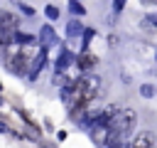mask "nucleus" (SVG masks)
<instances>
[{
    "label": "nucleus",
    "mask_w": 157,
    "mask_h": 148,
    "mask_svg": "<svg viewBox=\"0 0 157 148\" xmlns=\"http://www.w3.org/2000/svg\"><path fill=\"white\" fill-rule=\"evenodd\" d=\"M137 121V116H135V111L132 109H118L105 123H108V128H110V133H113V138H123L130 128H132V123Z\"/></svg>",
    "instance_id": "nucleus-1"
},
{
    "label": "nucleus",
    "mask_w": 157,
    "mask_h": 148,
    "mask_svg": "<svg viewBox=\"0 0 157 148\" xmlns=\"http://www.w3.org/2000/svg\"><path fill=\"white\" fill-rule=\"evenodd\" d=\"M91 138H93L98 146H108V143L115 141L113 133H110V128H108V123H98V126H93V128H91Z\"/></svg>",
    "instance_id": "nucleus-2"
},
{
    "label": "nucleus",
    "mask_w": 157,
    "mask_h": 148,
    "mask_svg": "<svg viewBox=\"0 0 157 148\" xmlns=\"http://www.w3.org/2000/svg\"><path fill=\"white\" fill-rule=\"evenodd\" d=\"M155 143H157V138H155L152 131H140V133L130 141V148H152Z\"/></svg>",
    "instance_id": "nucleus-3"
},
{
    "label": "nucleus",
    "mask_w": 157,
    "mask_h": 148,
    "mask_svg": "<svg viewBox=\"0 0 157 148\" xmlns=\"http://www.w3.org/2000/svg\"><path fill=\"white\" fill-rule=\"evenodd\" d=\"M93 62H96V57H91V54H81V59H78V64H81L83 69L93 67Z\"/></svg>",
    "instance_id": "nucleus-4"
},
{
    "label": "nucleus",
    "mask_w": 157,
    "mask_h": 148,
    "mask_svg": "<svg viewBox=\"0 0 157 148\" xmlns=\"http://www.w3.org/2000/svg\"><path fill=\"white\" fill-rule=\"evenodd\" d=\"M7 39H10V37H7V35H5V30H2V25H0V49H5V47H7V44H10V42H7Z\"/></svg>",
    "instance_id": "nucleus-5"
}]
</instances>
